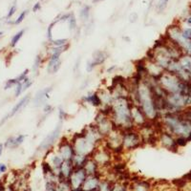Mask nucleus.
Wrapping results in <instances>:
<instances>
[{
    "label": "nucleus",
    "instance_id": "obj_44",
    "mask_svg": "<svg viewBox=\"0 0 191 191\" xmlns=\"http://www.w3.org/2000/svg\"><path fill=\"white\" fill-rule=\"evenodd\" d=\"M22 89H23V92H25L27 89H29L31 86L33 85V80H32L29 77L27 78H25L22 82Z\"/></svg>",
    "mask_w": 191,
    "mask_h": 191
},
{
    "label": "nucleus",
    "instance_id": "obj_23",
    "mask_svg": "<svg viewBox=\"0 0 191 191\" xmlns=\"http://www.w3.org/2000/svg\"><path fill=\"white\" fill-rule=\"evenodd\" d=\"M61 58L60 57H53V58H48L47 65H46V71L49 75H55L57 74L59 69L61 68Z\"/></svg>",
    "mask_w": 191,
    "mask_h": 191
},
{
    "label": "nucleus",
    "instance_id": "obj_40",
    "mask_svg": "<svg viewBox=\"0 0 191 191\" xmlns=\"http://www.w3.org/2000/svg\"><path fill=\"white\" fill-rule=\"evenodd\" d=\"M25 138H26V136H25V135H23V134L17 135L16 137H14V144H13L14 149H15V148H17L18 146H20V145L23 143V142L25 141Z\"/></svg>",
    "mask_w": 191,
    "mask_h": 191
},
{
    "label": "nucleus",
    "instance_id": "obj_1",
    "mask_svg": "<svg viewBox=\"0 0 191 191\" xmlns=\"http://www.w3.org/2000/svg\"><path fill=\"white\" fill-rule=\"evenodd\" d=\"M129 98L132 103L138 104L142 108L150 123H158L161 116L156 105V98L151 86L145 80H140L136 91Z\"/></svg>",
    "mask_w": 191,
    "mask_h": 191
},
{
    "label": "nucleus",
    "instance_id": "obj_18",
    "mask_svg": "<svg viewBox=\"0 0 191 191\" xmlns=\"http://www.w3.org/2000/svg\"><path fill=\"white\" fill-rule=\"evenodd\" d=\"M143 60H144V65H145V70H146L147 76L158 79L165 72L163 69L160 65L156 63L153 59L146 58Z\"/></svg>",
    "mask_w": 191,
    "mask_h": 191
},
{
    "label": "nucleus",
    "instance_id": "obj_62",
    "mask_svg": "<svg viewBox=\"0 0 191 191\" xmlns=\"http://www.w3.org/2000/svg\"><path fill=\"white\" fill-rule=\"evenodd\" d=\"M99 1H101V0H93L94 3H97V2H99Z\"/></svg>",
    "mask_w": 191,
    "mask_h": 191
},
{
    "label": "nucleus",
    "instance_id": "obj_12",
    "mask_svg": "<svg viewBox=\"0 0 191 191\" xmlns=\"http://www.w3.org/2000/svg\"><path fill=\"white\" fill-rule=\"evenodd\" d=\"M158 144L161 147L172 152H177L179 149L176 143V137L163 129H160L158 134Z\"/></svg>",
    "mask_w": 191,
    "mask_h": 191
},
{
    "label": "nucleus",
    "instance_id": "obj_24",
    "mask_svg": "<svg viewBox=\"0 0 191 191\" xmlns=\"http://www.w3.org/2000/svg\"><path fill=\"white\" fill-rule=\"evenodd\" d=\"M81 100L83 103L89 104V105L97 107V108H100V106H101V101H100V98H99L97 91L87 93L85 96L82 97Z\"/></svg>",
    "mask_w": 191,
    "mask_h": 191
},
{
    "label": "nucleus",
    "instance_id": "obj_21",
    "mask_svg": "<svg viewBox=\"0 0 191 191\" xmlns=\"http://www.w3.org/2000/svg\"><path fill=\"white\" fill-rule=\"evenodd\" d=\"M153 183L145 179L133 180L129 183V191H152Z\"/></svg>",
    "mask_w": 191,
    "mask_h": 191
},
{
    "label": "nucleus",
    "instance_id": "obj_5",
    "mask_svg": "<svg viewBox=\"0 0 191 191\" xmlns=\"http://www.w3.org/2000/svg\"><path fill=\"white\" fill-rule=\"evenodd\" d=\"M71 142L73 143L76 154H80L91 157V155L97 148L92 143H90L87 140V138L84 136L82 132L74 135L71 138Z\"/></svg>",
    "mask_w": 191,
    "mask_h": 191
},
{
    "label": "nucleus",
    "instance_id": "obj_9",
    "mask_svg": "<svg viewBox=\"0 0 191 191\" xmlns=\"http://www.w3.org/2000/svg\"><path fill=\"white\" fill-rule=\"evenodd\" d=\"M164 38L170 41L171 43L177 45L178 47H180L183 52L185 49V47L187 46V44L189 43V40H186L183 34V30L181 25L179 24H172L170 25L165 32V36Z\"/></svg>",
    "mask_w": 191,
    "mask_h": 191
},
{
    "label": "nucleus",
    "instance_id": "obj_11",
    "mask_svg": "<svg viewBox=\"0 0 191 191\" xmlns=\"http://www.w3.org/2000/svg\"><path fill=\"white\" fill-rule=\"evenodd\" d=\"M155 123H148L146 125L138 128V132L143 138V144H158V134L160 129H157L155 126Z\"/></svg>",
    "mask_w": 191,
    "mask_h": 191
},
{
    "label": "nucleus",
    "instance_id": "obj_25",
    "mask_svg": "<svg viewBox=\"0 0 191 191\" xmlns=\"http://www.w3.org/2000/svg\"><path fill=\"white\" fill-rule=\"evenodd\" d=\"M75 170V166L72 163V161H63L61 167H60V171H59V179H69L71 176V174L73 173V171Z\"/></svg>",
    "mask_w": 191,
    "mask_h": 191
},
{
    "label": "nucleus",
    "instance_id": "obj_63",
    "mask_svg": "<svg viewBox=\"0 0 191 191\" xmlns=\"http://www.w3.org/2000/svg\"><path fill=\"white\" fill-rule=\"evenodd\" d=\"M2 36H3V32L0 31V37H2Z\"/></svg>",
    "mask_w": 191,
    "mask_h": 191
},
{
    "label": "nucleus",
    "instance_id": "obj_51",
    "mask_svg": "<svg viewBox=\"0 0 191 191\" xmlns=\"http://www.w3.org/2000/svg\"><path fill=\"white\" fill-rule=\"evenodd\" d=\"M23 93V89H22V83L19 82V83H17V85L15 86V88H14V97L17 98V97H19L21 94Z\"/></svg>",
    "mask_w": 191,
    "mask_h": 191
},
{
    "label": "nucleus",
    "instance_id": "obj_22",
    "mask_svg": "<svg viewBox=\"0 0 191 191\" xmlns=\"http://www.w3.org/2000/svg\"><path fill=\"white\" fill-rule=\"evenodd\" d=\"M101 179H102V175L100 173L99 174H95V175H87V177L84 180V183L81 188L83 189V191L97 190Z\"/></svg>",
    "mask_w": 191,
    "mask_h": 191
},
{
    "label": "nucleus",
    "instance_id": "obj_42",
    "mask_svg": "<svg viewBox=\"0 0 191 191\" xmlns=\"http://www.w3.org/2000/svg\"><path fill=\"white\" fill-rule=\"evenodd\" d=\"M28 10H25V11H23L19 15H18V17H17V18L13 22V25H19L20 23H22V21L25 19V17H26V15L28 14Z\"/></svg>",
    "mask_w": 191,
    "mask_h": 191
},
{
    "label": "nucleus",
    "instance_id": "obj_36",
    "mask_svg": "<svg viewBox=\"0 0 191 191\" xmlns=\"http://www.w3.org/2000/svg\"><path fill=\"white\" fill-rule=\"evenodd\" d=\"M24 33H25V30H24V29H23V30H20L19 32H17V33L14 34V36L12 38L11 42H10V46H11L12 48H14V47L17 45V43L19 42V40H20L21 38L23 37Z\"/></svg>",
    "mask_w": 191,
    "mask_h": 191
},
{
    "label": "nucleus",
    "instance_id": "obj_4",
    "mask_svg": "<svg viewBox=\"0 0 191 191\" xmlns=\"http://www.w3.org/2000/svg\"><path fill=\"white\" fill-rule=\"evenodd\" d=\"M143 145L141 134L137 128L123 131V148L124 152L136 150Z\"/></svg>",
    "mask_w": 191,
    "mask_h": 191
},
{
    "label": "nucleus",
    "instance_id": "obj_53",
    "mask_svg": "<svg viewBox=\"0 0 191 191\" xmlns=\"http://www.w3.org/2000/svg\"><path fill=\"white\" fill-rule=\"evenodd\" d=\"M80 60H81V58H80V57H78V59H77V61H76L75 67H74V73H75V74H77V73H78V71L79 64H80ZM78 72H79V71H78Z\"/></svg>",
    "mask_w": 191,
    "mask_h": 191
},
{
    "label": "nucleus",
    "instance_id": "obj_8",
    "mask_svg": "<svg viewBox=\"0 0 191 191\" xmlns=\"http://www.w3.org/2000/svg\"><path fill=\"white\" fill-rule=\"evenodd\" d=\"M91 157L98 164L100 171L102 169L109 168V166L113 163L114 161V154L107 147L104 146L103 143L95 149V151L91 155Z\"/></svg>",
    "mask_w": 191,
    "mask_h": 191
},
{
    "label": "nucleus",
    "instance_id": "obj_15",
    "mask_svg": "<svg viewBox=\"0 0 191 191\" xmlns=\"http://www.w3.org/2000/svg\"><path fill=\"white\" fill-rule=\"evenodd\" d=\"M131 118H132L133 124L137 129L141 128L146 125L148 123H150L147 119L145 114L143 113V111L142 110V108L138 104H135V103L132 104V107H131Z\"/></svg>",
    "mask_w": 191,
    "mask_h": 191
},
{
    "label": "nucleus",
    "instance_id": "obj_6",
    "mask_svg": "<svg viewBox=\"0 0 191 191\" xmlns=\"http://www.w3.org/2000/svg\"><path fill=\"white\" fill-rule=\"evenodd\" d=\"M103 144L114 155H119L120 153H123L124 151L123 148V131L116 127L107 137L104 138Z\"/></svg>",
    "mask_w": 191,
    "mask_h": 191
},
{
    "label": "nucleus",
    "instance_id": "obj_38",
    "mask_svg": "<svg viewBox=\"0 0 191 191\" xmlns=\"http://www.w3.org/2000/svg\"><path fill=\"white\" fill-rule=\"evenodd\" d=\"M69 39L68 38H57V39H53V41L50 42L49 45L50 46H56V47H60V46H64L69 44Z\"/></svg>",
    "mask_w": 191,
    "mask_h": 191
},
{
    "label": "nucleus",
    "instance_id": "obj_19",
    "mask_svg": "<svg viewBox=\"0 0 191 191\" xmlns=\"http://www.w3.org/2000/svg\"><path fill=\"white\" fill-rule=\"evenodd\" d=\"M87 177L85 170L82 168H75L73 173L69 178V182L72 186V188H80L82 187V184L84 183V180Z\"/></svg>",
    "mask_w": 191,
    "mask_h": 191
},
{
    "label": "nucleus",
    "instance_id": "obj_17",
    "mask_svg": "<svg viewBox=\"0 0 191 191\" xmlns=\"http://www.w3.org/2000/svg\"><path fill=\"white\" fill-rule=\"evenodd\" d=\"M97 92H98V97L100 98V101H101V106H100L99 110L110 113L112 103L114 101V96L112 94L111 89H109V88H100Z\"/></svg>",
    "mask_w": 191,
    "mask_h": 191
},
{
    "label": "nucleus",
    "instance_id": "obj_48",
    "mask_svg": "<svg viewBox=\"0 0 191 191\" xmlns=\"http://www.w3.org/2000/svg\"><path fill=\"white\" fill-rule=\"evenodd\" d=\"M58 118H59L60 123H63V121L68 118L67 112H66L62 107H59V108H58Z\"/></svg>",
    "mask_w": 191,
    "mask_h": 191
},
{
    "label": "nucleus",
    "instance_id": "obj_26",
    "mask_svg": "<svg viewBox=\"0 0 191 191\" xmlns=\"http://www.w3.org/2000/svg\"><path fill=\"white\" fill-rule=\"evenodd\" d=\"M83 169L85 170L87 175H95V174H99L100 173V168L98 164L96 163V161L92 157H89L87 159V161H86L83 166Z\"/></svg>",
    "mask_w": 191,
    "mask_h": 191
},
{
    "label": "nucleus",
    "instance_id": "obj_16",
    "mask_svg": "<svg viewBox=\"0 0 191 191\" xmlns=\"http://www.w3.org/2000/svg\"><path fill=\"white\" fill-rule=\"evenodd\" d=\"M82 133L84 134V136L87 138V140L92 143L96 147L101 145L103 143V141H104V138L102 137V135L99 133V131L98 130L97 126L93 123L91 125H88L86 126Z\"/></svg>",
    "mask_w": 191,
    "mask_h": 191
},
{
    "label": "nucleus",
    "instance_id": "obj_20",
    "mask_svg": "<svg viewBox=\"0 0 191 191\" xmlns=\"http://www.w3.org/2000/svg\"><path fill=\"white\" fill-rule=\"evenodd\" d=\"M53 91V87L49 86V87H45L39 91L37 92L33 98V103L34 107H40L44 106L46 104L47 99L50 98V93Z\"/></svg>",
    "mask_w": 191,
    "mask_h": 191
},
{
    "label": "nucleus",
    "instance_id": "obj_13",
    "mask_svg": "<svg viewBox=\"0 0 191 191\" xmlns=\"http://www.w3.org/2000/svg\"><path fill=\"white\" fill-rule=\"evenodd\" d=\"M57 150L61 156L63 161H72L73 157L76 154L71 140H67L66 138H61V141L58 142Z\"/></svg>",
    "mask_w": 191,
    "mask_h": 191
},
{
    "label": "nucleus",
    "instance_id": "obj_32",
    "mask_svg": "<svg viewBox=\"0 0 191 191\" xmlns=\"http://www.w3.org/2000/svg\"><path fill=\"white\" fill-rule=\"evenodd\" d=\"M56 190L57 191H71L72 186L70 182L67 179H59L56 183Z\"/></svg>",
    "mask_w": 191,
    "mask_h": 191
},
{
    "label": "nucleus",
    "instance_id": "obj_52",
    "mask_svg": "<svg viewBox=\"0 0 191 191\" xmlns=\"http://www.w3.org/2000/svg\"><path fill=\"white\" fill-rule=\"evenodd\" d=\"M29 72H30V70L29 69H25V70L16 78V79H17V81L18 82H22L25 78H28V75H29Z\"/></svg>",
    "mask_w": 191,
    "mask_h": 191
},
{
    "label": "nucleus",
    "instance_id": "obj_50",
    "mask_svg": "<svg viewBox=\"0 0 191 191\" xmlns=\"http://www.w3.org/2000/svg\"><path fill=\"white\" fill-rule=\"evenodd\" d=\"M16 10H17V7H16V2H14L12 6H11V8H10V10H9V12H8V13H7V16H6V18L7 19H10V18H12L13 17V15L15 13V12H16Z\"/></svg>",
    "mask_w": 191,
    "mask_h": 191
},
{
    "label": "nucleus",
    "instance_id": "obj_45",
    "mask_svg": "<svg viewBox=\"0 0 191 191\" xmlns=\"http://www.w3.org/2000/svg\"><path fill=\"white\" fill-rule=\"evenodd\" d=\"M182 30H183V34L184 38L186 40L191 41V28L186 26V27H182Z\"/></svg>",
    "mask_w": 191,
    "mask_h": 191
},
{
    "label": "nucleus",
    "instance_id": "obj_39",
    "mask_svg": "<svg viewBox=\"0 0 191 191\" xmlns=\"http://www.w3.org/2000/svg\"><path fill=\"white\" fill-rule=\"evenodd\" d=\"M53 111H54V107H53V105H51L50 103H46L45 105L43 106V117H42V119L44 120L50 114H52L53 113Z\"/></svg>",
    "mask_w": 191,
    "mask_h": 191
},
{
    "label": "nucleus",
    "instance_id": "obj_56",
    "mask_svg": "<svg viewBox=\"0 0 191 191\" xmlns=\"http://www.w3.org/2000/svg\"><path fill=\"white\" fill-rule=\"evenodd\" d=\"M40 9H41V4H40L39 2H38V3H36V4L33 5V13H37V12H38Z\"/></svg>",
    "mask_w": 191,
    "mask_h": 191
},
{
    "label": "nucleus",
    "instance_id": "obj_43",
    "mask_svg": "<svg viewBox=\"0 0 191 191\" xmlns=\"http://www.w3.org/2000/svg\"><path fill=\"white\" fill-rule=\"evenodd\" d=\"M176 143L180 148V147H184L188 143V141L185 137H176Z\"/></svg>",
    "mask_w": 191,
    "mask_h": 191
},
{
    "label": "nucleus",
    "instance_id": "obj_58",
    "mask_svg": "<svg viewBox=\"0 0 191 191\" xmlns=\"http://www.w3.org/2000/svg\"><path fill=\"white\" fill-rule=\"evenodd\" d=\"M183 20H184V22H185L186 26L191 28V15H190V16H188V17H186V18H185V19H183Z\"/></svg>",
    "mask_w": 191,
    "mask_h": 191
},
{
    "label": "nucleus",
    "instance_id": "obj_57",
    "mask_svg": "<svg viewBox=\"0 0 191 191\" xmlns=\"http://www.w3.org/2000/svg\"><path fill=\"white\" fill-rule=\"evenodd\" d=\"M8 167L5 163H0V174H3V173H5L7 171Z\"/></svg>",
    "mask_w": 191,
    "mask_h": 191
},
{
    "label": "nucleus",
    "instance_id": "obj_29",
    "mask_svg": "<svg viewBox=\"0 0 191 191\" xmlns=\"http://www.w3.org/2000/svg\"><path fill=\"white\" fill-rule=\"evenodd\" d=\"M108 57H109V55L107 54V52L103 51V50H96L92 54L91 59L95 62V64L97 66H99V65H102V64L105 63Z\"/></svg>",
    "mask_w": 191,
    "mask_h": 191
},
{
    "label": "nucleus",
    "instance_id": "obj_46",
    "mask_svg": "<svg viewBox=\"0 0 191 191\" xmlns=\"http://www.w3.org/2000/svg\"><path fill=\"white\" fill-rule=\"evenodd\" d=\"M13 144H14V137L12 136V137H9L7 138V141L4 143V146H5V148H8V149H14Z\"/></svg>",
    "mask_w": 191,
    "mask_h": 191
},
{
    "label": "nucleus",
    "instance_id": "obj_27",
    "mask_svg": "<svg viewBox=\"0 0 191 191\" xmlns=\"http://www.w3.org/2000/svg\"><path fill=\"white\" fill-rule=\"evenodd\" d=\"M30 100H31V94H28V95H26L25 97H23V98L13 107V109L11 110V112L8 114L9 117L12 118V117L15 116L19 111H21L24 107H26V106L28 105V103L30 102Z\"/></svg>",
    "mask_w": 191,
    "mask_h": 191
},
{
    "label": "nucleus",
    "instance_id": "obj_10",
    "mask_svg": "<svg viewBox=\"0 0 191 191\" xmlns=\"http://www.w3.org/2000/svg\"><path fill=\"white\" fill-rule=\"evenodd\" d=\"M62 123H59L51 133H49L44 138L43 141L40 143V144L38 147V152H47L50 149L54 148L55 144L58 143V138L61 134V129H62Z\"/></svg>",
    "mask_w": 191,
    "mask_h": 191
},
{
    "label": "nucleus",
    "instance_id": "obj_55",
    "mask_svg": "<svg viewBox=\"0 0 191 191\" xmlns=\"http://www.w3.org/2000/svg\"><path fill=\"white\" fill-rule=\"evenodd\" d=\"M137 19H138V14H137L136 13H132L130 14V16H129V20H130V22L134 23V22L137 21Z\"/></svg>",
    "mask_w": 191,
    "mask_h": 191
},
{
    "label": "nucleus",
    "instance_id": "obj_60",
    "mask_svg": "<svg viewBox=\"0 0 191 191\" xmlns=\"http://www.w3.org/2000/svg\"><path fill=\"white\" fill-rule=\"evenodd\" d=\"M88 82H89V80H88V79L86 80V81H84V82H83V84L81 85V90H82V89H84L85 86H87V85H88Z\"/></svg>",
    "mask_w": 191,
    "mask_h": 191
},
{
    "label": "nucleus",
    "instance_id": "obj_31",
    "mask_svg": "<svg viewBox=\"0 0 191 191\" xmlns=\"http://www.w3.org/2000/svg\"><path fill=\"white\" fill-rule=\"evenodd\" d=\"M88 158H89L88 156H84V155H80V154H75V156L72 159V163H73L75 168H82Z\"/></svg>",
    "mask_w": 191,
    "mask_h": 191
},
{
    "label": "nucleus",
    "instance_id": "obj_3",
    "mask_svg": "<svg viewBox=\"0 0 191 191\" xmlns=\"http://www.w3.org/2000/svg\"><path fill=\"white\" fill-rule=\"evenodd\" d=\"M158 123L161 129L169 132L175 137H185L187 138L191 134V121L185 119L181 112L163 114Z\"/></svg>",
    "mask_w": 191,
    "mask_h": 191
},
{
    "label": "nucleus",
    "instance_id": "obj_30",
    "mask_svg": "<svg viewBox=\"0 0 191 191\" xmlns=\"http://www.w3.org/2000/svg\"><path fill=\"white\" fill-rule=\"evenodd\" d=\"M179 62L182 66V68L187 73L191 74V56H188L186 54H183L179 59Z\"/></svg>",
    "mask_w": 191,
    "mask_h": 191
},
{
    "label": "nucleus",
    "instance_id": "obj_34",
    "mask_svg": "<svg viewBox=\"0 0 191 191\" xmlns=\"http://www.w3.org/2000/svg\"><path fill=\"white\" fill-rule=\"evenodd\" d=\"M67 23H68L69 31H70L71 33L78 31V21H77V17H76L74 13H70V15H69Z\"/></svg>",
    "mask_w": 191,
    "mask_h": 191
},
{
    "label": "nucleus",
    "instance_id": "obj_33",
    "mask_svg": "<svg viewBox=\"0 0 191 191\" xmlns=\"http://www.w3.org/2000/svg\"><path fill=\"white\" fill-rule=\"evenodd\" d=\"M90 6L84 5L79 11V19L83 23H87L90 18Z\"/></svg>",
    "mask_w": 191,
    "mask_h": 191
},
{
    "label": "nucleus",
    "instance_id": "obj_54",
    "mask_svg": "<svg viewBox=\"0 0 191 191\" xmlns=\"http://www.w3.org/2000/svg\"><path fill=\"white\" fill-rule=\"evenodd\" d=\"M118 70V67H117V65H112V66H110L108 69H107V73L108 74H113V73H116V71Z\"/></svg>",
    "mask_w": 191,
    "mask_h": 191
},
{
    "label": "nucleus",
    "instance_id": "obj_14",
    "mask_svg": "<svg viewBox=\"0 0 191 191\" xmlns=\"http://www.w3.org/2000/svg\"><path fill=\"white\" fill-rule=\"evenodd\" d=\"M44 161H46L51 167L53 168L55 174L58 177L59 176V171H60V167L61 164L63 163V159L61 158V156L59 155V153L58 152L57 148H52L49 151L46 152L45 155V159Z\"/></svg>",
    "mask_w": 191,
    "mask_h": 191
},
{
    "label": "nucleus",
    "instance_id": "obj_59",
    "mask_svg": "<svg viewBox=\"0 0 191 191\" xmlns=\"http://www.w3.org/2000/svg\"><path fill=\"white\" fill-rule=\"evenodd\" d=\"M4 148H5V146H4V143H0V156L2 155V153H3V150H4Z\"/></svg>",
    "mask_w": 191,
    "mask_h": 191
},
{
    "label": "nucleus",
    "instance_id": "obj_35",
    "mask_svg": "<svg viewBox=\"0 0 191 191\" xmlns=\"http://www.w3.org/2000/svg\"><path fill=\"white\" fill-rule=\"evenodd\" d=\"M43 57L41 55H38L36 57V58H34V61H33V71L38 74V72L39 71V69L41 68L42 64H43Z\"/></svg>",
    "mask_w": 191,
    "mask_h": 191
},
{
    "label": "nucleus",
    "instance_id": "obj_7",
    "mask_svg": "<svg viewBox=\"0 0 191 191\" xmlns=\"http://www.w3.org/2000/svg\"><path fill=\"white\" fill-rule=\"evenodd\" d=\"M94 124L97 126L98 130L99 131V133L102 135L103 138L107 137L116 128L113 120L110 117V113L101 111V110L98 112L95 118Z\"/></svg>",
    "mask_w": 191,
    "mask_h": 191
},
{
    "label": "nucleus",
    "instance_id": "obj_28",
    "mask_svg": "<svg viewBox=\"0 0 191 191\" xmlns=\"http://www.w3.org/2000/svg\"><path fill=\"white\" fill-rule=\"evenodd\" d=\"M70 47V43L64 45V46H60V47H56V46H50L47 48V58H53V57H60L63 53L69 49Z\"/></svg>",
    "mask_w": 191,
    "mask_h": 191
},
{
    "label": "nucleus",
    "instance_id": "obj_61",
    "mask_svg": "<svg viewBox=\"0 0 191 191\" xmlns=\"http://www.w3.org/2000/svg\"><path fill=\"white\" fill-rule=\"evenodd\" d=\"M123 39H125V40H126L127 42H129V41H130V39H129L128 38H123Z\"/></svg>",
    "mask_w": 191,
    "mask_h": 191
},
{
    "label": "nucleus",
    "instance_id": "obj_41",
    "mask_svg": "<svg viewBox=\"0 0 191 191\" xmlns=\"http://www.w3.org/2000/svg\"><path fill=\"white\" fill-rule=\"evenodd\" d=\"M17 83H19L18 81H17L16 78H10L8 79L6 82H5V85H4V90H9L13 87H15V86L17 85Z\"/></svg>",
    "mask_w": 191,
    "mask_h": 191
},
{
    "label": "nucleus",
    "instance_id": "obj_2",
    "mask_svg": "<svg viewBox=\"0 0 191 191\" xmlns=\"http://www.w3.org/2000/svg\"><path fill=\"white\" fill-rule=\"evenodd\" d=\"M132 104L133 103L129 97L116 98L112 103L110 117L115 126L121 131L135 128L131 118Z\"/></svg>",
    "mask_w": 191,
    "mask_h": 191
},
{
    "label": "nucleus",
    "instance_id": "obj_47",
    "mask_svg": "<svg viewBox=\"0 0 191 191\" xmlns=\"http://www.w3.org/2000/svg\"><path fill=\"white\" fill-rule=\"evenodd\" d=\"M168 1H169V0H160L159 3L157 4V11H158L159 13L164 11L165 8H166V6H167Z\"/></svg>",
    "mask_w": 191,
    "mask_h": 191
},
{
    "label": "nucleus",
    "instance_id": "obj_49",
    "mask_svg": "<svg viewBox=\"0 0 191 191\" xmlns=\"http://www.w3.org/2000/svg\"><path fill=\"white\" fill-rule=\"evenodd\" d=\"M97 67V65L95 64V62L90 59L87 61V63H86V71H87V73H91L95 70V68Z\"/></svg>",
    "mask_w": 191,
    "mask_h": 191
},
{
    "label": "nucleus",
    "instance_id": "obj_37",
    "mask_svg": "<svg viewBox=\"0 0 191 191\" xmlns=\"http://www.w3.org/2000/svg\"><path fill=\"white\" fill-rule=\"evenodd\" d=\"M58 22H59V20H58V18H57L56 20H54L53 22H52V23L48 26V29H47V39H48L49 43L53 41V29H54V27H55Z\"/></svg>",
    "mask_w": 191,
    "mask_h": 191
}]
</instances>
